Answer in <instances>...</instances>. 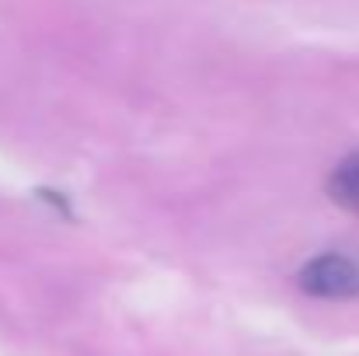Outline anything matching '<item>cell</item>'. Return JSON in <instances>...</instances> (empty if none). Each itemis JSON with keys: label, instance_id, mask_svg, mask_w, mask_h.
<instances>
[{"label": "cell", "instance_id": "1", "mask_svg": "<svg viewBox=\"0 0 359 356\" xmlns=\"http://www.w3.org/2000/svg\"><path fill=\"white\" fill-rule=\"evenodd\" d=\"M297 286L318 301H353L359 297V258L342 251L314 255L311 262L300 265Z\"/></svg>", "mask_w": 359, "mask_h": 356}, {"label": "cell", "instance_id": "2", "mask_svg": "<svg viewBox=\"0 0 359 356\" xmlns=\"http://www.w3.org/2000/svg\"><path fill=\"white\" fill-rule=\"evenodd\" d=\"M328 196L346 213H359V150L346 154L328 175Z\"/></svg>", "mask_w": 359, "mask_h": 356}]
</instances>
